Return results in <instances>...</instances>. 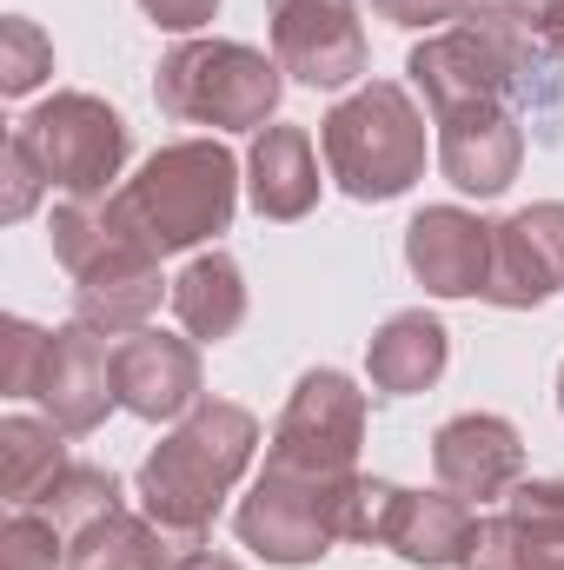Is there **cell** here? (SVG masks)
I'll use <instances>...</instances> for the list:
<instances>
[{"mask_svg":"<svg viewBox=\"0 0 564 570\" xmlns=\"http://www.w3.org/2000/svg\"><path fill=\"white\" fill-rule=\"evenodd\" d=\"M253 451H260V419L246 405L200 399L166 431V444H153V458L140 464L146 518L159 531H173L179 544H200L206 524L220 518V504L233 498V484L246 478Z\"/></svg>","mask_w":564,"mask_h":570,"instance_id":"obj_1","label":"cell"},{"mask_svg":"<svg viewBox=\"0 0 564 570\" xmlns=\"http://www.w3.org/2000/svg\"><path fill=\"white\" fill-rule=\"evenodd\" d=\"M114 206L127 213V226L140 233L159 259L186 253V246H200V239H213V233L233 226L240 159L220 140H173L114 193Z\"/></svg>","mask_w":564,"mask_h":570,"instance_id":"obj_2","label":"cell"},{"mask_svg":"<svg viewBox=\"0 0 564 570\" xmlns=\"http://www.w3.org/2000/svg\"><path fill=\"white\" fill-rule=\"evenodd\" d=\"M319 153L352 199H399L425 179V114L399 80H366L319 120Z\"/></svg>","mask_w":564,"mask_h":570,"instance_id":"obj_3","label":"cell"},{"mask_svg":"<svg viewBox=\"0 0 564 570\" xmlns=\"http://www.w3.org/2000/svg\"><path fill=\"white\" fill-rule=\"evenodd\" d=\"M280 60H266L246 40H179L153 73L159 114L186 127H226V134H260L280 114Z\"/></svg>","mask_w":564,"mask_h":570,"instance_id":"obj_4","label":"cell"},{"mask_svg":"<svg viewBox=\"0 0 564 570\" xmlns=\"http://www.w3.org/2000/svg\"><path fill=\"white\" fill-rule=\"evenodd\" d=\"M352 478L332 471H299V464H273L253 478V491L240 498V544L260 551L266 564H319L332 544H346V504H352Z\"/></svg>","mask_w":564,"mask_h":570,"instance_id":"obj_5","label":"cell"},{"mask_svg":"<svg viewBox=\"0 0 564 570\" xmlns=\"http://www.w3.org/2000/svg\"><path fill=\"white\" fill-rule=\"evenodd\" d=\"M13 140L33 153V166L47 173V186L67 193V199H107V186L127 166V120L107 100H94V94H54V100H40L13 127Z\"/></svg>","mask_w":564,"mask_h":570,"instance_id":"obj_6","label":"cell"},{"mask_svg":"<svg viewBox=\"0 0 564 570\" xmlns=\"http://www.w3.org/2000/svg\"><path fill=\"white\" fill-rule=\"evenodd\" d=\"M359 444H366V392L346 372H305L292 385L273 431V464H299V471H332L352 478L359 471Z\"/></svg>","mask_w":564,"mask_h":570,"instance_id":"obj_7","label":"cell"},{"mask_svg":"<svg viewBox=\"0 0 564 570\" xmlns=\"http://www.w3.org/2000/svg\"><path fill=\"white\" fill-rule=\"evenodd\" d=\"M273 60L305 87H352L366 73V27L359 0H266Z\"/></svg>","mask_w":564,"mask_h":570,"instance_id":"obj_8","label":"cell"},{"mask_svg":"<svg viewBox=\"0 0 564 570\" xmlns=\"http://www.w3.org/2000/svg\"><path fill=\"white\" fill-rule=\"evenodd\" d=\"M33 399L47 405V419L60 431L87 438V431L107 419V405H120L107 332H94L80 318L60 325V332H47V352H40V372H33Z\"/></svg>","mask_w":564,"mask_h":570,"instance_id":"obj_9","label":"cell"},{"mask_svg":"<svg viewBox=\"0 0 564 570\" xmlns=\"http://www.w3.org/2000/svg\"><path fill=\"white\" fill-rule=\"evenodd\" d=\"M438 120V166L458 193L471 199H498L518 166H525V120L505 100H478V107H451L431 114Z\"/></svg>","mask_w":564,"mask_h":570,"instance_id":"obj_10","label":"cell"},{"mask_svg":"<svg viewBox=\"0 0 564 570\" xmlns=\"http://www.w3.org/2000/svg\"><path fill=\"white\" fill-rule=\"evenodd\" d=\"M564 292V199L525 206L505 226H492V279L485 298L505 312L545 305Z\"/></svg>","mask_w":564,"mask_h":570,"instance_id":"obj_11","label":"cell"},{"mask_svg":"<svg viewBox=\"0 0 564 570\" xmlns=\"http://www.w3.org/2000/svg\"><path fill=\"white\" fill-rule=\"evenodd\" d=\"M431 471H438V491H451L465 504L512 498V484L525 478V438H518L512 419H498V412H465V419L438 425V438H431Z\"/></svg>","mask_w":564,"mask_h":570,"instance_id":"obj_12","label":"cell"},{"mask_svg":"<svg viewBox=\"0 0 564 570\" xmlns=\"http://www.w3.org/2000/svg\"><path fill=\"white\" fill-rule=\"evenodd\" d=\"M406 266L431 298H485L492 279V226L465 206H425L406 226Z\"/></svg>","mask_w":564,"mask_h":570,"instance_id":"obj_13","label":"cell"},{"mask_svg":"<svg viewBox=\"0 0 564 570\" xmlns=\"http://www.w3.org/2000/svg\"><path fill=\"white\" fill-rule=\"evenodd\" d=\"M114 392L120 405L159 425V419H186L200 405V352L193 338H173V332H127L114 345Z\"/></svg>","mask_w":564,"mask_h":570,"instance_id":"obj_14","label":"cell"},{"mask_svg":"<svg viewBox=\"0 0 564 570\" xmlns=\"http://www.w3.org/2000/svg\"><path fill=\"white\" fill-rule=\"evenodd\" d=\"M406 73H412V87L425 94L431 114L478 107V100H505V107H512V94H505V67H498L492 40H485L471 20H465V27H445V33H431V40H419L412 60H406Z\"/></svg>","mask_w":564,"mask_h":570,"instance_id":"obj_15","label":"cell"},{"mask_svg":"<svg viewBox=\"0 0 564 570\" xmlns=\"http://www.w3.org/2000/svg\"><path fill=\"white\" fill-rule=\"evenodd\" d=\"M246 193L260 219H305L319 206V159L305 127H260L246 153Z\"/></svg>","mask_w":564,"mask_h":570,"instance_id":"obj_16","label":"cell"},{"mask_svg":"<svg viewBox=\"0 0 564 570\" xmlns=\"http://www.w3.org/2000/svg\"><path fill=\"white\" fill-rule=\"evenodd\" d=\"M445 358H451V332L431 312H392L366 345V379L379 399H412L445 379Z\"/></svg>","mask_w":564,"mask_h":570,"instance_id":"obj_17","label":"cell"},{"mask_svg":"<svg viewBox=\"0 0 564 570\" xmlns=\"http://www.w3.org/2000/svg\"><path fill=\"white\" fill-rule=\"evenodd\" d=\"M471 544H478V518L451 491H406L399 518L386 531V551H399L406 564H419V570H451V564L465 570Z\"/></svg>","mask_w":564,"mask_h":570,"instance_id":"obj_18","label":"cell"},{"mask_svg":"<svg viewBox=\"0 0 564 570\" xmlns=\"http://www.w3.org/2000/svg\"><path fill=\"white\" fill-rule=\"evenodd\" d=\"M159 292H173L159 279V259H114V266L74 279V312H80V325L127 338V332H146V318L159 312Z\"/></svg>","mask_w":564,"mask_h":570,"instance_id":"obj_19","label":"cell"},{"mask_svg":"<svg viewBox=\"0 0 564 570\" xmlns=\"http://www.w3.org/2000/svg\"><path fill=\"white\" fill-rule=\"evenodd\" d=\"M179 538L159 531L153 518H134L127 504L80 524L74 531V551H67V570H173L179 564Z\"/></svg>","mask_w":564,"mask_h":570,"instance_id":"obj_20","label":"cell"},{"mask_svg":"<svg viewBox=\"0 0 564 570\" xmlns=\"http://www.w3.org/2000/svg\"><path fill=\"white\" fill-rule=\"evenodd\" d=\"M173 318L200 338V345H220L246 325V279L226 253H200L179 279H173Z\"/></svg>","mask_w":564,"mask_h":570,"instance_id":"obj_21","label":"cell"},{"mask_svg":"<svg viewBox=\"0 0 564 570\" xmlns=\"http://www.w3.org/2000/svg\"><path fill=\"white\" fill-rule=\"evenodd\" d=\"M67 444H60V425H40V419H7L0 425V491L13 511H27L60 471H67Z\"/></svg>","mask_w":564,"mask_h":570,"instance_id":"obj_22","label":"cell"},{"mask_svg":"<svg viewBox=\"0 0 564 570\" xmlns=\"http://www.w3.org/2000/svg\"><path fill=\"white\" fill-rule=\"evenodd\" d=\"M27 511H47L60 531H80V524H94V518H107V511H120V478L114 471H100V464H67Z\"/></svg>","mask_w":564,"mask_h":570,"instance_id":"obj_23","label":"cell"},{"mask_svg":"<svg viewBox=\"0 0 564 570\" xmlns=\"http://www.w3.org/2000/svg\"><path fill=\"white\" fill-rule=\"evenodd\" d=\"M54 73V47H47V33L33 27V20H20V13H7L0 20V94H33L40 80Z\"/></svg>","mask_w":564,"mask_h":570,"instance_id":"obj_24","label":"cell"},{"mask_svg":"<svg viewBox=\"0 0 564 570\" xmlns=\"http://www.w3.org/2000/svg\"><path fill=\"white\" fill-rule=\"evenodd\" d=\"M60 558V524L47 511H13L0 531V570H54Z\"/></svg>","mask_w":564,"mask_h":570,"instance_id":"obj_25","label":"cell"},{"mask_svg":"<svg viewBox=\"0 0 564 570\" xmlns=\"http://www.w3.org/2000/svg\"><path fill=\"white\" fill-rule=\"evenodd\" d=\"M399 484H386V478H359L352 484V504H346V544H386V531H392V518H399Z\"/></svg>","mask_w":564,"mask_h":570,"instance_id":"obj_26","label":"cell"},{"mask_svg":"<svg viewBox=\"0 0 564 570\" xmlns=\"http://www.w3.org/2000/svg\"><path fill=\"white\" fill-rule=\"evenodd\" d=\"M40 352H47V332L40 325H27V318H7L0 325V392L7 399H33Z\"/></svg>","mask_w":564,"mask_h":570,"instance_id":"obj_27","label":"cell"},{"mask_svg":"<svg viewBox=\"0 0 564 570\" xmlns=\"http://www.w3.org/2000/svg\"><path fill=\"white\" fill-rule=\"evenodd\" d=\"M40 186H47V173L33 166V153L7 134V199H0V219H27L33 213V199H40Z\"/></svg>","mask_w":564,"mask_h":570,"instance_id":"obj_28","label":"cell"},{"mask_svg":"<svg viewBox=\"0 0 564 570\" xmlns=\"http://www.w3.org/2000/svg\"><path fill=\"white\" fill-rule=\"evenodd\" d=\"M505 511H518V518H532V524L564 531V478H518V484H512V498H505Z\"/></svg>","mask_w":564,"mask_h":570,"instance_id":"obj_29","label":"cell"},{"mask_svg":"<svg viewBox=\"0 0 564 570\" xmlns=\"http://www.w3.org/2000/svg\"><path fill=\"white\" fill-rule=\"evenodd\" d=\"M372 13L392 27H445V20H465L471 0H372Z\"/></svg>","mask_w":564,"mask_h":570,"instance_id":"obj_30","label":"cell"},{"mask_svg":"<svg viewBox=\"0 0 564 570\" xmlns=\"http://www.w3.org/2000/svg\"><path fill=\"white\" fill-rule=\"evenodd\" d=\"M140 7H146V20L166 27V33H200L220 13V0H140Z\"/></svg>","mask_w":564,"mask_h":570,"instance_id":"obj_31","label":"cell"},{"mask_svg":"<svg viewBox=\"0 0 564 570\" xmlns=\"http://www.w3.org/2000/svg\"><path fill=\"white\" fill-rule=\"evenodd\" d=\"M173 570H240V564H233L226 551H206V544H186V551H179V564H173Z\"/></svg>","mask_w":564,"mask_h":570,"instance_id":"obj_32","label":"cell"},{"mask_svg":"<svg viewBox=\"0 0 564 570\" xmlns=\"http://www.w3.org/2000/svg\"><path fill=\"white\" fill-rule=\"evenodd\" d=\"M545 40L564 53V0H552V13H545Z\"/></svg>","mask_w":564,"mask_h":570,"instance_id":"obj_33","label":"cell"},{"mask_svg":"<svg viewBox=\"0 0 564 570\" xmlns=\"http://www.w3.org/2000/svg\"><path fill=\"white\" fill-rule=\"evenodd\" d=\"M558 412H564V372H558Z\"/></svg>","mask_w":564,"mask_h":570,"instance_id":"obj_34","label":"cell"}]
</instances>
